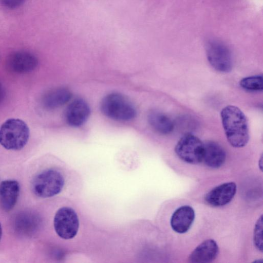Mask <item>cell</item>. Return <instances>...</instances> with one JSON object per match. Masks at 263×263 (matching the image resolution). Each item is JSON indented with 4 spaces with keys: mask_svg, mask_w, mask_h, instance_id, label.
Returning a JSON list of instances; mask_svg holds the SVG:
<instances>
[{
    "mask_svg": "<svg viewBox=\"0 0 263 263\" xmlns=\"http://www.w3.org/2000/svg\"><path fill=\"white\" fill-rule=\"evenodd\" d=\"M219 248L217 242L212 239L204 240L191 253L189 261L195 263L212 262L217 256Z\"/></svg>",
    "mask_w": 263,
    "mask_h": 263,
    "instance_id": "7c38bea8",
    "label": "cell"
},
{
    "mask_svg": "<svg viewBox=\"0 0 263 263\" xmlns=\"http://www.w3.org/2000/svg\"><path fill=\"white\" fill-rule=\"evenodd\" d=\"M71 92L68 88L60 87L47 91L41 99L43 107L48 109L59 108L71 99Z\"/></svg>",
    "mask_w": 263,
    "mask_h": 263,
    "instance_id": "9a60e30c",
    "label": "cell"
},
{
    "mask_svg": "<svg viewBox=\"0 0 263 263\" xmlns=\"http://www.w3.org/2000/svg\"><path fill=\"white\" fill-rule=\"evenodd\" d=\"M29 135V128L23 120L10 118L0 127V144L6 149L18 151L26 145Z\"/></svg>",
    "mask_w": 263,
    "mask_h": 263,
    "instance_id": "7a4b0ae2",
    "label": "cell"
},
{
    "mask_svg": "<svg viewBox=\"0 0 263 263\" xmlns=\"http://www.w3.org/2000/svg\"><path fill=\"white\" fill-rule=\"evenodd\" d=\"M147 120L151 127L162 135L171 133L174 127L171 119L166 114L158 110L150 111L147 116Z\"/></svg>",
    "mask_w": 263,
    "mask_h": 263,
    "instance_id": "2e32d148",
    "label": "cell"
},
{
    "mask_svg": "<svg viewBox=\"0 0 263 263\" xmlns=\"http://www.w3.org/2000/svg\"><path fill=\"white\" fill-rule=\"evenodd\" d=\"M175 151L177 156L184 162L196 164L202 162L203 143L196 136L186 134L178 141Z\"/></svg>",
    "mask_w": 263,
    "mask_h": 263,
    "instance_id": "52a82bcc",
    "label": "cell"
},
{
    "mask_svg": "<svg viewBox=\"0 0 263 263\" xmlns=\"http://www.w3.org/2000/svg\"><path fill=\"white\" fill-rule=\"evenodd\" d=\"M20 187L15 180H6L0 184V205L5 211L12 210L16 203Z\"/></svg>",
    "mask_w": 263,
    "mask_h": 263,
    "instance_id": "4fadbf2b",
    "label": "cell"
},
{
    "mask_svg": "<svg viewBox=\"0 0 263 263\" xmlns=\"http://www.w3.org/2000/svg\"><path fill=\"white\" fill-rule=\"evenodd\" d=\"M253 242L257 250L262 252V215L258 218L253 232Z\"/></svg>",
    "mask_w": 263,
    "mask_h": 263,
    "instance_id": "d6986e66",
    "label": "cell"
},
{
    "mask_svg": "<svg viewBox=\"0 0 263 263\" xmlns=\"http://www.w3.org/2000/svg\"><path fill=\"white\" fill-rule=\"evenodd\" d=\"M38 64L36 57L25 50H19L11 53L8 57L6 65L8 69L14 73H26L33 71Z\"/></svg>",
    "mask_w": 263,
    "mask_h": 263,
    "instance_id": "ba28073f",
    "label": "cell"
},
{
    "mask_svg": "<svg viewBox=\"0 0 263 263\" xmlns=\"http://www.w3.org/2000/svg\"><path fill=\"white\" fill-rule=\"evenodd\" d=\"M16 231L22 234H31L39 227V218L32 213L26 212L20 213L15 221Z\"/></svg>",
    "mask_w": 263,
    "mask_h": 263,
    "instance_id": "e0dca14e",
    "label": "cell"
},
{
    "mask_svg": "<svg viewBox=\"0 0 263 263\" xmlns=\"http://www.w3.org/2000/svg\"><path fill=\"white\" fill-rule=\"evenodd\" d=\"M65 184L62 174L59 171L49 168L37 174L31 182V190L36 196L41 198L53 197L59 194Z\"/></svg>",
    "mask_w": 263,
    "mask_h": 263,
    "instance_id": "277c9868",
    "label": "cell"
},
{
    "mask_svg": "<svg viewBox=\"0 0 263 263\" xmlns=\"http://www.w3.org/2000/svg\"><path fill=\"white\" fill-rule=\"evenodd\" d=\"M262 75L252 76L242 79L239 84L243 89L249 91H262Z\"/></svg>",
    "mask_w": 263,
    "mask_h": 263,
    "instance_id": "ac0fdd59",
    "label": "cell"
},
{
    "mask_svg": "<svg viewBox=\"0 0 263 263\" xmlns=\"http://www.w3.org/2000/svg\"><path fill=\"white\" fill-rule=\"evenodd\" d=\"M6 95L5 90L2 84L0 82V104L4 100Z\"/></svg>",
    "mask_w": 263,
    "mask_h": 263,
    "instance_id": "44dd1931",
    "label": "cell"
},
{
    "mask_svg": "<svg viewBox=\"0 0 263 263\" xmlns=\"http://www.w3.org/2000/svg\"><path fill=\"white\" fill-rule=\"evenodd\" d=\"M195 217V211L192 206L188 205L180 206L174 212L171 216V228L176 233H185L191 227Z\"/></svg>",
    "mask_w": 263,
    "mask_h": 263,
    "instance_id": "8fae6325",
    "label": "cell"
},
{
    "mask_svg": "<svg viewBox=\"0 0 263 263\" xmlns=\"http://www.w3.org/2000/svg\"><path fill=\"white\" fill-rule=\"evenodd\" d=\"M205 50L209 63L216 70L225 73L231 71L232 57L224 44L217 40H209L206 43Z\"/></svg>",
    "mask_w": 263,
    "mask_h": 263,
    "instance_id": "8992f818",
    "label": "cell"
},
{
    "mask_svg": "<svg viewBox=\"0 0 263 263\" xmlns=\"http://www.w3.org/2000/svg\"><path fill=\"white\" fill-rule=\"evenodd\" d=\"M226 154L224 149L218 143L208 141L203 143L202 160L209 167L218 168L225 162Z\"/></svg>",
    "mask_w": 263,
    "mask_h": 263,
    "instance_id": "5bb4252c",
    "label": "cell"
},
{
    "mask_svg": "<svg viewBox=\"0 0 263 263\" xmlns=\"http://www.w3.org/2000/svg\"><path fill=\"white\" fill-rule=\"evenodd\" d=\"M90 109L83 99L77 98L67 106L65 112V119L69 126L74 127L82 125L88 119Z\"/></svg>",
    "mask_w": 263,
    "mask_h": 263,
    "instance_id": "30bf717a",
    "label": "cell"
},
{
    "mask_svg": "<svg viewBox=\"0 0 263 263\" xmlns=\"http://www.w3.org/2000/svg\"><path fill=\"white\" fill-rule=\"evenodd\" d=\"M258 166H259V169L261 170V171H262V155L261 156V157L259 159V162H258Z\"/></svg>",
    "mask_w": 263,
    "mask_h": 263,
    "instance_id": "7402d4cb",
    "label": "cell"
},
{
    "mask_svg": "<svg viewBox=\"0 0 263 263\" xmlns=\"http://www.w3.org/2000/svg\"><path fill=\"white\" fill-rule=\"evenodd\" d=\"M79 219L76 212L71 208L63 206L55 213L53 226L55 233L61 238H73L79 229Z\"/></svg>",
    "mask_w": 263,
    "mask_h": 263,
    "instance_id": "5b68a950",
    "label": "cell"
},
{
    "mask_svg": "<svg viewBox=\"0 0 263 263\" xmlns=\"http://www.w3.org/2000/svg\"><path fill=\"white\" fill-rule=\"evenodd\" d=\"M2 236V228L1 224L0 222V240L1 239Z\"/></svg>",
    "mask_w": 263,
    "mask_h": 263,
    "instance_id": "603a6c76",
    "label": "cell"
},
{
    "mask_svg": "<svg viewBox=\"0 0 263 263\" xmlns=\"http://www.w3.org/2000/svg\"><path fill=\"white\" fill-rule=\"evenodd\" d=\"M25 0H0V6L9 9L18 8Z\"/></svg>",
    "mask_w": 263,
    "mask_h": 263,
    "instance_id": "ffe728a7",
    "label": "cell"
},
{
    "mask_svg": "<svg viewBox=\"0 0 263 263\" xmlns=\"http://www.w3.org/2000/svg\"><path fill=\"white\" fill-rule=\"evenodd\" d=\"M237 185L233 182L221 184L210 191L205 196V202L212 206L220 207L228 204L234 198Z\"/></svg>",
    "mask_w": 263,
    "mask_h": 263,
    "instance_id": "9c48e42d",
    "label": "cell"
},
{
    "mask_svg": "<svg viewBox=\"0 0 263 263\" xmlns=\"http://www.w3.org/2000/svg\"><path fill=\"white\" fill-rule=\"evenodd\" d=\"M220 117L229 143L236 148L245 146L249 141V133L244 113L235 106L228 105L221 110Z\"/></svg>",
    "mask_w": 263,
    "mask_h": 263,
    "instance_id": "6da1fadb",
    "label": "cell"
},
{
    "mask_svg": "<svg viewBox=\"0 0 263 263\" xmlns=\"http://www.w3.org/2000/svg\"><path fill=\"white\" fill-rule=\"evenodd\" d=\"M100 109L105 116L119 121L133 120L137 114L133 102L118 92L110 93L104 96L100 103Z\"/></svg>",
    "mask_w": 263,
    "mask_h": 263,
    "instance_id": "3957f363",
    "label": "cell"
}]
</instances>
